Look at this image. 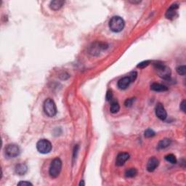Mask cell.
<instances>
[{"mask_svg": "<svg viewBox=\"0 0 186 186\" xmlns=\"http://www.w3.org/2000/svg\"><path fill=\"white\" fill-rule=\"evenodd\" d=\"M15 170H16V174H19V175H24L27 172L28 166L25 164H19L16 165Z\"/></svg>", "mask_w": 186, "mask_h": 186, "instance_id": "7c38bea8", "label": "cell"}, {"mask_svg": "<svg viewBox=\"0 0 186 186\" xmlns=\"http://www.w3.org/2000/svg\"><path fill=\"white\" fill-rule=\"evenodd\" d=\"M5 152L6 156L8 158H16L20 154V148L16 144H9L5 148Z\"/></svg>", "mask_w": 186, "mask_h": 186, "instance_id": "52a82bcc", "label": "cell"}, {"mask_svg": "<svg viewBox=\"0 0 186 186\" xmlns=\"http://www.w3.org/2000/svg\"><path fill=\"white\" fill-rule=\"evenodd\" d=\"M155 135V132H153L152 130H151V129H148L147 130H145V137L146 138H152Z\"/></svg>", "mask_w": 186, "mask_h": 186, "instance_id": "ffe728a7", "label": "cell"}, {"mask_svg": "<svg viewBox=\"0 0 186 186\" xmlns=\"http://www.w3.org/2000/svg\"><path fill=\"white\" fill-rule=\"evenodd\" d=\"M137 75H138L137 72L132 71L127 77H123L121 79H119L118 83H117L119 88L120 90H126L127 87L130 86L131 83L135 80Z\"/></svg>", "mask_w": 186, "mask_h": 186, "instance_id": "7a4b0ae2", "label": "cell"}, {"mask_svg": "<svg viewBox=\"0 0 186 186\" xmlns=\"http://www.w3.org/2000/svg\"><path fill=\"white\" fill-rule=\"evenodd\" d=\"M151 89L155 92H165L168 90V88L165 85L159 84V83H153L151 84Z\"/></svg>", "mask_w": 186, "mask_h": 186, "instance_id": "5bb4252c", "label": "cell"}, {"mask_svg": "<svg viewBox=\"0 0 186 186\" xmlns=\"http://www.w3.org/2000/svg\"><path fill=\"white\" fill-rule=\"evenodd\" d=\"M165 159L166 161L171 163V164H176L177 163V159H176L175 156L173 154H168L165 156Z\"/></svg>", "mask_w": 186, "mask_h": 186, "instance_id": "ac0fdd59", "label": "cell"}, {"mask_svg": "<svg viewBox=\"0 0 186 186\" xmlns=\"http://www.w3.org/2000/svg\"><path fill=\"white\" fill-rule=\"evenodd\" d=\"M171 144V140L167 139V138H165V139L161 140L158 144V149H164L166 148H167L168 146H170Z\"/></svg>", "mask_w": 186, "mask_h": 186, "instance_id": "9a60e30c", "label": "cell"}, {"mask_svg": "<svg viewBox=\"0 0 186 186\" xmlns=\"http://www.w3.org/2000/svg\"><path fill=\"white\" fill-rule=\"evenodd\" d=\"M62 169V161L59 158L53 159L51 162L49 173L50 175L53 178H55L59 175Z\"/></svg>", "mask_w": 186, "mask_h": 186, "instance_id": "5b68a950", "label": "cell"}, {"mask_svg": "<svg viewBox=\"0 0 186 186\" xmlns=\"http://www.w3.org/2000/svg\"><path fill=\"white\" fill-rule=\"evenodd\" d=\"M18 185H26V186H28V185H32V183H30V182L22 181V182H20V183H18Z\"/></svg>", "mask_w": 186, "mask_h": 186, "instance_id": "cb8c5ba5", "label": "cell"}, {"mask_svg": "<svg viewBox=\"0 0 186 186\" xmlns=\"http://www.w3.org/2000/svg\"><path fill=\"white\" fill-rule=\"evenodd\" d=\"M37 148L39 153L46 154V153H50L52 150V144L49 140L41 139L37 142Z\"/></svg>", "mask_w": 186, "mask_h": 186, "instance_id": "8992f818", "label": "cell"}, {"mask_svg": "<svg viewBox=\"0 0 186 186\" xmlns=\"http://www.w3.org/2000/svg\"><path fill=\"white\" fill-rule=\"evenodd\" d=\"M113 99V93H112L111 90H108L107 94H106V100L108 101H111Z\"/></svg>", "mask_w": 186, "mask_h": 186, "instance_id": "603a6c76", "label": "cell"}, {"mask_svg": "<svg viewBox=\"0 0 186 186\" xmlns=\"http://www.w3.org/2000/svg\"><path fill=\"white\" fill-rule=\"evenodd\" d=\"M120 109V106H119V102L116 100H113L111 103V107H110V111L112 113H116L119 112Z\"/></svg>", "mask_w": 186, "mask_h": 186, "instance_id": "2e32d148", "label": "cell"}, {"mask_svg": "<svg viewBox=\"0 0 186 186\" xmlns=\"http://www.w3.org/2000/svg\"><path fill=\"white\" fill-rule=\"evenodd\" d=\"M124 27V20L119 16H114L109 22V28L112 31L118 33L123 30Z\"/></svg>", "mask_w": 186, "mask_h": 186, "instance_id": "6da1fadb", "label": "cell"}, {"mask_svg": "<svg viewBox=\"0 0 186 186\" xmlns=\"http://www.w3.org/2000/svg\"><path fill=\"white\" fill-rule=\"evenodd\" d=\"M65 2L60 1V0H55V1H52L50 2V7L52 10H58L61 7L63 6Z\"/></svg>", "mask_w": 186, "mask_h": 186, "instance_id": "4fadbf2b", "label": "cell"}, {"mask_svg": "<svg viewBox=\"0 0 186 186\" xmlns=\"http://www.w3.org/2000/svg\"><path fill=\"white\" fill-rule=\"evenodd\" d=\"M134 101V98H130V99H127L126 101H125L124 105L126 107H131L132 106V103H133Z\"/></svg>", "mask_w": 186, "mask_h": 186, "instance_id": "7402d4cb", "label": "cell"}, {"mask_svg": "<svg viewBox=\"0 0 186 186\" xmlns=\"http://www.w3.org/2000/svg\"><path fill=\"white\" fill-rule=\"evenodd\" d=\"M149 63H150V60H145V61H143L138 64L137 67L140 68H143L146 67V66H148Z\"/></svg>", "mask_w": 186, "mask_h": 186, "instance_id": "44dd1931", "label": "cell"}, {"mask_svg": "<svg viewBox=\"0 0 186 186\" xmlns=\"http://www.w3.org/2000/svg\"><path fill=\"white\" fill-rule=\"evenodd\" d=\"M159 164V161L156 158H155V157L151 158L148 160V164H147L148 171L150 172H153L158 167Z\"/></svg>", "mask_w": 186, "mask_h": 186, "instance_id": "30bf717a", "label": "cell"}, {"mask_svg": "<svg viewBox=\"0 0 186 186\" xmlns=\"http://www.w3.org/2000/svg\"><path fill=\"white\" fill-rule=\"evenodd\" d=\"M138 174V171L134 168H130L125 172V176L127 177H133Z\"/></svg>", "mask_w": 186, "mask_h": 186, "instance_id": "e0dca14e", "label": "cell"}, {"mask_svg": "<svg viewBox=\"0 0 186 186\" xmlns=\"http://www.w3.org/2000/svg\"><path fill=\"white\" fill-rule=\"evenodd\" d=\"M177 72L178 74L185 76L186 73V67L185 66H180L177 68Z\"/></svg>", "mask_w": 186, "mask_h": 186, "instance_id": "d6986e66", "label": "cell"}, {"mask_svg": "<svg viewBox=\"0 0 186 186\" xmlns=\"http://www.w3.org/2000/svg\"><path fill=\"white\" fill-rule=\"evenodd\" d=\"M155 69L156 70L157 73L161 78L164 79H169L171 76V70L170 68L164 65L162 63H156L154 64Z\"/></svg>", "mask_w": 186, "mask_h": 186, "instance_id": "277c9868", "label": "cell"}, {"mask_svg": "<svg viewBox=\"0 0 186 186\" xmlns=\"http://www.w3.org/2000/svg\"><path fill=\"white\" fill-rule=\"evenodd\" d=\"M79 185H84V182H83V181H82V182H81V183H80V184H79Z\"/></svg>", "mask_w": 186, "mask_h": 186, "instance_id": "484cf974", "label": "cell"}, {"mask_svg": "<svg viewBox=\"0 0 186 186\" xmlns=\"http://www.w3.org/2000/svg\"><path fill=\"white\" fill-rule=\"evenodd\" d=\"M178 9V5L176 4H174L166 10V18L167 19H172L174 18L176 13H177V9Z\"/></svg>", "mask_w": 186, "mask_h": 186, "instance_id": "8fae6325", "label": "cell"}, {"mask_svg": "<svg viewBox=\"0 0 186 186\" xmlns=\"http://www.w3.org/2000/svg\"><path fill=\"white\" fill-rule=\"evenodd\" d=\"M155 112L156 116L158 117L159 119H161V120L164 121L166 119V117H167V113H166V110H165L164 106L160 103V102L157 103L156 106Z\"/></svg>", "mask_w": 186, "mask_h": 186, "instance_id": "ba28073f", "label": "cell"}, {"mask_svg": "<svg viewBox=\"0 0 186 186\" xmlns=\"http://www.w3.org/2000/svg\"><path fill=\"white\" fill-rule=\"evenodd\" d=\"M180 109L183 112H185V100H183L180 104Z\"/></svg>", "mask_w": 186, "mask_h": 186, "instance_id": "d4e9b609", "label": "cell"}, {"mask_svg": "<svg viewBox=\"0 0 186 186\" xmlns=\"http://www.w3.org/2000/svg\"><path fill=\"white\" fill-rule=\"evenodd\" d=\"M130 159V154L127 153H120L117 156L116 160V164L118 166H123L124 163Z\"/></svg>", "mask_w": 186, "mask_h": 186, "instance_id": "9c48e42d", "label": "cell"}, {"mask_svg": "<svg viewBox=\"0 0 186 186\" xmlns=\"http://www.w3.org/2000/svg\"><path fill=\"white\" fill-rule=\"evenodd\" d=\"M44 111L45 114L49 117H53L56 115L57 113V108L55 102L51 99L48 98L45 100L43 105Z\"/></svg>", "mask_w": 186, "mask_h": 186, "instance_id": "3957f363", "label": "cell"}]
</instances>
